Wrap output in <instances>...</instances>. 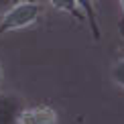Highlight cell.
Segmentation results:
<instances>
[{"label": "cell", "mask_w": 124, "mask_h": 124, "mask_svg": "<svg viewBox=\"0 0 124 124\" xmlns=\"http://www.w3.org/2000/svg\"><path fill=\"white\" fill-rule=\"evenodd\" d=\"M41 14H43V6L37 0H20L14 6H10L4 14H0V35L27 29L33 23H37Z\"/></svg>", "instance_id": "cell-1"}, {"label": "cell", "mask_w": 124, "mask_h": 124, "mask_svg": "<svg viewBox=\"0 0 124 124\" xmlns=\"http://www.w3.org/2000/svg\"><path fill=\"white\" fill-rule=\"evenodd\" d=\"M16 124H57V112L49 106L23 108Z\"/></svg>", "instance_id": "cell-2"}, {"label": "cell", "mask_w": 124, "mask_h": 124, "mask_svg": "<svg viewBox=\"0 0 124 124\" xmlns=\"http://www.w3.org/2000/svg\"><path fill=\"white\" fill-rule=\"evenodd\" d=\"M24 102L16 94H0V124H16Z\"/></svg>", "instance_id": "cell-3"}, {"label": "cell", "mask_w": 124, "mask_h": 124, "mask_svg": "<svg viewBox=\"0 0 124 124\" xmlns=\"http://www.w3.org/2000/svg\"><path fill=\"white\" fill-rule=\"evenodd\" d=\"M75 4L79 6L81 14H84L85 24L90 27L94 41H100L102 39V29H100V23H98V10H96L94 0H75Z\"/></svg>", "instance_id": "cell-4"}, {"label": "cell", "mask_w": 124, "mask_h": 124, "mask_svg": "<svg viewBox=\"0 0 124 124\" xmlns=\"http://www.w3.org/2000/svg\"><path fill=\"white\" fill-rule=\"evenodd\" d=\"M49 4H53L57 10L69 14V16H73L75 20H79V23H85V18H84V14H81L79 6L75 4V0H49Z\"/></svg>", "instance_id": "cell-5"}, {"label": "cell", "mask_w": 124, "mask_h": 124, "mask_svg": "<svg viewBox=\"0 0 124 124\" xmlns=\"http://www.w3.org/2000/svg\"><path fill=\"white\" fill-rule=\"evenodd\" d=\"M112 79H114L118 85L124 87V59L118 65H114V69H112Z\"/></svg>", "instance_id": "cell-6"}, {"label": "cell", "mask_w": 124, "mask_h": 124, "mask_svg": "<svg viewBox=\"0 0 124 124\" xmlns=\"http://www.w3.org/2000/svg\"><path fill=\"white\" fill-rule=\"evenodd\" d=\"M16 2H20V0H0V14H4L10 6H14Z\"/></svg>", "instance_id": "cell-7"}, {"label": "cell", "mask_w": 124, "mask_h": 124, "mask_svg": "<svg viewBox=\"0 0 124 124\" xmlns=\"http://www.w3.org/2000/svg\"><path fill=\"white\" fill-rule=\"evenodd\" d=\"M120 4H122V12H124V0H120ZM122 33H124V18H122Z\"/></svg>", "instance_id": "cell-8"}]
</instances>
